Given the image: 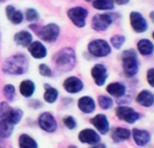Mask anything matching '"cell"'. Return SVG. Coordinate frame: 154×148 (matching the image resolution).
<instances>
[{
	"label": "cell",
	"instance_id": "3",
	"mask_svg": "<svg viewBox=\"0 0 154 148\" xmlns=\"http://www.w3.org/2000/svg\"><path fill=\"white\" fill-rule=\"evenodd\" d=\"M124 73L127 77H134L138 71V59L135 51L127 49L122 55Z\"/></svg>",
	"mask_w": 154,
	"mask_h": 148
},
{
	"label": "cell",
	"instance_id": "20",
	"mask_svg": "<svg viewBox=\"0 0 154 148\" xmlns=\"http://www.w3.org/2000/svg\"><path fill=\"white\" fill-rule=\"evenodd\" d=\"M137 49L140 55L150 56L154 52V44L149 39H142L137 42Z\"/></svg>",
	"mask_w": 154,
	"mask_h": 148
},
{
	"label": "cell",
	"instance_id": "8",
	"mask_svg": "<svg viewBox=\"0 0 154 148\" xmlns=\"http://www.w3.org/2000/svg\"><path fill=\"white\" fill-rule=\"evenodd\" d=\"M60 35V27L55 23H49V24L43 27L39 32V36L46 42H55Z\"/></svg>",
	"mask_w": 154,
	"mask_h": 148
},
{
	"label": "cell",
	"instance_id": "40",
	"mask_svg": "<svg viewBox=\"0 0 154 148\" xmlns=\"http://www.w3.org/2000/svg\"><path fill=\"white\" fill-rule=\"evenodd\" d=\"M69 148H75V147H69Z\"/></svg>",
	"mask_w": 154,
	"mask_h": 148
},
{
	"label": "cell",
	"instance_id": "4",
	"mask_svg": "<svg viewBox=\"0 0 154 148\" xmlns=\"http://www.w3.org/2000/svg\"><path fill=\"white\" fill-rule=\"evenodd\" d=\"M88 51L92 56L97 58H103L108 56L111 53V47L108 42L103 39H95L89 42L88 44Z\"/></svg>",
	"mask_w": 154,
	"mask_h": 148
},
{
	"label": "cell",
	"instance_id": "7",
	"mask_svg": "<svg viewBox=\"0 0 154 148\" xmlns=\"http://www.w3.org/2000/svg\"><path fill=\"white\" fill-rule=\"evenodd\" d=\"M130 25L135 33H145L148 30L149 25L146 18L143 16V14L138 12H131L129 15Z\"/></svg>",
	"mask_w": 154,
	"mask_h": 148
},
{
	"label": "cell",
	"instance_id": "27",
	"mask_svg": "<svg viewBox=\"0 0 154 148\" xmlns=\"http://www.w3.org/2000/svg\"><path fill=\"white\" fill-rule=\"evenodd\" d=\"M131 136V132L130 130L126 129V128H122V127H119L116 128V130L113 131V139L116 141V142H120V141H123V140H127V139L130 138Z\"/></svg>",
	"mask_w": 154,
	"mask_h": 148
},
{
	"label": "cell",
	"instance_id": "36",
	"mask_svg": "<svg viewBox=\"0 0 154 148\" xmlns=\"http://www.w3.org/2000/svg\"><path fill=\"white\" fill-rule=\"evenodd\" d=\"M149 16H150L151 21H152V22L154 23V11H152V12L150 13V15H149Z\"/></svg>",
	"mask_w": 154,
	"mask_h": 148
},
{
	"label": "cell",
	"instance_id": "37",
	"mask_svg": "<svg viewBox=\"0 0 154 148\" xmlns=\"http://www.w3.org/2000/svg\"><path fill=\"white\" fill-rule=\"evenodd\" d=\"M91 148H106V147H105V145H103V144H97V145H95V146H93Z\"/></svg>",
	"mask_w": 154,
	"mask_h": 148
},
{
	"label": "cell",
	"instance_id": "15",
	"mask_svg": "<svg viewBox=\"0 0 154 148\" xmlns=\"http://www.w3.org/2000/svg\"><path fill=\"white\" fill-rule=\"evenodd\" d=\"M90 122L101 134H105L109 130V122H108L105 115H97L94 118H92Z\"/></svg>",
	"mask_w": 154,
	"mask_h": 148
},
{
	"label": "cell",
	"instance_id": "17",
	"mask_svg": "<svg viewBox=\"0 0 154 148\" xmlns=\"http://www.w3.org/2000/svg\"><path fill=\"white\" fill-rule=\"evenodd\" d=\"M78 106H79L81 112H85V114H90L94 110L95 103L91 97L85 96V97L80 98L79 102H78Z\"/></svg>",
	"mask_w": 154,
	"mask_h": 148
},
{
	"label": "cell",
	"instance_id": "16",
	"mask_svg": "<svg viewBox=\"0 0 154 148\" xmlns=\"http://www.w3.org/2000/svg\"><path fill=\"white\" fill-rule=\"evenodd\" d=\"M136 102L145 107H150L154 104V93L149 90H142L136 97Z\"/></svg>",
	"mask_w": 154,
	"mask_h": 148
},
{
	"label": "cell",
	"instance_id": "39",
	"mask_svg": "<svg viewBox=\"0 0 154 148\" xmlns=\"http://www.w3.org/2000/svg\"><path fill=\"white\" fill-rule=\"evenodd\" d=\"M152 37H153V39H154V30H153V34H152Z\"/></svg>",
	"mask_w": 154,
	"mask_h": 148
},
{
	"label": "cell",
	"instance_id": "12",
	"mask_svg": "<svg viewBox=\"0 0 154 148\" xmlns=\"http://www.w3.org/2000/svg\"><path fill=\"white\" fill-rule=\"evenodd\" d=\"M63 86H64L65 90H66L67 93H80V91L83 89L84 84H83V82H82V80L79 79V78L69 77L64 81Z\"/></svg>",
	"mask_w": 154,
	"mask_h": 148
},
{
	"label": "cell",
	"instance_id": "10",
	"mask_svg": "<svg viewBox=\"0 0 154 148\" xmlns=\"http://www.w3.org/2000/svg\"><path fill=\"white\" fill-rule=\"evenodd\" d=\"M39 125L47 132H54L57 129V121L51 112H43L39 117Z\"/></svg>",
	"mask_w": 154,
	"mask_h": 148
},
{
	"label": "cell",
	"instance_id": "5",
	"mask_svg": "<svg viewBox=\"0 0 154 148\" xmlns=\"http://www.w3.org/2000/svg\"><path fill=\"white\" fill-rule=\"evenodd\" d=\"M67 16L70 21L77 27H84L86 24V18L88 16V11L82 6H75L67 12Z\"/></svg>",
	"mask_w": 154,
	"mask_h": 148
},
{
	"label": "cell",
	"instance_id": "25",
	"mask_svg": "<svg viewBox=\"0 0 154 148\" xmlns=\"http://www.w3.org/2000/svg\"><path fill=\"white\" fill-rule=\"evenodd\" d=\"M19 146L20 148H38L37 142L27 134H21L19 138Z\"/></svg>",
	"mask_w": 154,
	"mask_h": 148
},
{
	"label": "cell",
	"instance_id": "23",
	"mask_svg": "<svg viewBox=\"0 0 154 148\" xmlns=\"http://www.w3.org/2000/svg\"><path fill=\"white\" fill-rule=\"evenodd\" d=\"M35 83L31 80H24L21 82L20 84V93L25 98H29L32 96V93H35Z\"/></svg>",
	"mask_w": 154,
	"mask_h": 148
},
{
	"label": "cell",
	"instance_id": "35",
	"mask_svg": "<svg viewBox=\"0 0 154 148\" xmlns=\"http://www.w3.org/2000/svg\"><path fill=\"white\" fill-rule=\"evenodd\" d=\"M114 4H118V5H126V4L129 3L130 0H113Z\"/></svg>",
	"mask_w": 154,
	"mask_h": 148
},
{
	"label": "cell",
	"instance_id": "14",
	"mask_svg": "<svg viewBox=\"0 0 154 148\" xmlns=\"http://www.w3.org/2000/svg\"><path fill=\"white\" fill-rule=\"evenodd\" d=\"M29 52L31 53V55L36 59H42V58H45L47 55V51L46 47L42 44L39 41H35V42H32L31 44L29 45Z\"/></svg>",
	"mask_w": 154,
	"mask_h": 148
},
{
	"label": "cell",
	"instance_id": "31",
	"mask_svg": "<svg viewBox=\"0 0 154 148\" xmlns=\"http://www.w3.org/2000/svg\"><path fill=\"white\" fill-rule=\"evenodd\" d=\"M25 18L27 21L32 22V21H37L39 19V14L35 8H29L25 13Z\"/></svg>",
	"mask_w": 154,
	"mask_h": 148
},
{
	"label": "cell",
	"instance_id": "26",
	"mask_svg": "<svg viewBox=\"0 0 154 148\" xmlns=\"http://www.w3.org/2000/svg\"><path fill=\"white\" fill-rule=\"evenodd\" d=\"M45 93H44V100L47 103H54L58 99V90L56 88L51 87L49 85H45Z\"/></svg>",
	"mask_w": 154,
	"mask_h": 148
},
{
	"label": "cell",
	"instance_id": "34",
	"mask_svg": "<svg viewBox=\"0 0 154 148\" xmlns=\"http://www.w3.org/2000/svg\"><path fill=\"white\" fill-rule=\"evenodd\" d=\"M147 81L154 88V68H150L147 71Z\"/></svg>",
	"mask_w": 154,
	"mask_h": 148
},
{
	"label": "cell",
	"instance_id": "24",
	"mask_svg": "<svg viewBox=\"0 0 154 148\" xmlns=\"http://www.w3.org/2000/svg\"><path fill=\"white\" fill-rule=\"evenodd\" d=\"M92 6L99 11H112L116 4L113 0H93Z\"/></svg>",
	"mask_w": 154,
	"mask_h": 148
},
{
	"label": "cell",
	"instance_id": "11",
	"mask_svg": "<svg viewBox=\"0 0 154 148\" xmlns=\"http://www.w3.org/2000/svg\"><path fill=\"white\" fill-rule=\"evenodd\" d=\"M91 76L97 86H102L105 84L107 80V69L103 64H95L91 69Z\"/></svg>",
	"mask_w": 154,
	"mask_h": 148
},
{
	"label": "cell",
	"instance_id": "21",
	"mask_svg": "<svg viewBox=\"0 0 154 148\" xmlns=\"http://www.w3.org/2000/svg\"><path fill=\"white\" fill-rule=\"evenodd\" d=\"M15 42L18 45H21V46H29V44L32 42V36L29 32H26V30H21V32L17 33L15 35Z\"/></svg>",
	"mask_w": 154,
	"mask_h": 148
},
{
	"label": "cell",
	"instance_id": "29",
	"mask_svg": "<svg viewBox=\"0 0 154 148\" xmlns=\"http://www.w3.org/2000/svg\"><path fill=\"white\" fill-rule=\"evenodd\" d=\"M112 104H113V102L109 97H106V96H100L99 97V105L103 109H109L112 106Z\"/></svg>",
	"mask_w": 154,
	"mask_h": 148
},
{
	"label": "cell",
	"instance_id": "32",
	"mask_svg": "<svg viewBox=\"0 0 154 148\" xmlns=\"http://www.w3.org/2000/svg\"><path fill=\"white\" fill-rule=\"evenodd\" d=\"M39 73L43 77H51L53 76V71H51V69L46 64H40V66H39Z\"/></svg>",
	"mask_w": 154,
	"mask_h": 148
},
{
	"label": "cell",
	"instance_id": "9",
	"mask_svg": "<svg viewBox=\"0 0 154 148\" xmlns=\"http://www.w3.org/2000/svg\"><path fill=\"white\" fill-rule=\"evenodd\" d=\"M116 116L119 119L123 120L129 124L134 123L140 119V114L136 112L133 108L128 107V106H119L116 108Z\"/></svg>",
	"mask_w": 154,
	"mask_h": 148
},
{
	"label": "cell",
	"instance_id": "1",
	"mask_svg": "<svg viewBox=\"0 0 154 148\" xmlns=\"http://www.w3.org/2000/svg\"><path fill=\"white\" fill-rule=\"evenodd\" d=\"M26 71L27 59L22 54L8 58L3 64V71L8 75H23Z\"/></svg>",
	"mask_w": 154,
	"mask_h": 148
},
{
	"label": "cell",
	"instance_id": "41",
	"mask_svg": "<svg viewBox=\"0 0 154 148\" xmlns=\"http://www.w3.org/2000/svg\"><path fill=\"white\" fill-rule=\"evenodd\" d=\"M0 1H2V0H0Z\"/></svg>",
	"mask_w": 154,
	"mask_h": 148
},
{
	"label": "cell",
	"instance_id": "18",
	"mask_svg": "<svg viewBox=\"0 0 154 148\" xmlns=\"http://www.w3.org/2000/svg\"><path fill=\"white\" fill-rule=\"evenodd\" d=\"M132 136L135 141V143L138 146H144L150 141V134L146 130H140V129H133L132 130Z\"/></svg>",
	"mask_w": 154,
	"mask_h": 148
},
{
	"label": "cell",
	"instance_id": "22",
	"mask_svg": "<svg viewBox=\"0 0 154 148\" xmlns=\"http://www.w3.org/2000/svg\"><path fill=\"white\" fill-rule=\"evenodd\" d=\"M107 91L109 95L113 96L116 98H121L125 95L126 93V87L125 85H123L122 83H119V82H113V83H110L107 86Z\"/></svg>",
	"mask_w": 154,
	"mask_h": 148
},
{
	"label": "cell",
	"instance_id": "38",
	"mask_svg": "<svg viewBox=\"0 0 154 148\" xmlns=\"http://www.w3.org/2000/svg\"><path fill=\"white\" fill-rule=\"evenodd\" d=\"M87 2H91V1H93V0H86Z\"/></svg>",
	"mask_w": 154,
	"mask_h": 148
},
{
	"label": "cell",
	"instance_id": "28",
	"mask_svg": "<svg viewBox=\"0 0 154 148\" xmlns=\"http://www.w3.org/2000/svg\"><path fill=\"white\" fill-rule=\"evenodd\" d=\"M125 41H126V38L123 35H114V36H112L111 39H110V43H111V45L116 49H120L124 45Z\"/></svg>",
	"mask_w": 154,
	"mask_h": 148
},
{
	"label": "cell",
	"instance_id": "30",
	"mask_svg": "<svg viewBox=\"0 0 154 148\" xmlns=\"http://www.w3.org/2000/svg\"><path fill=\"white\" fill-rule=\"evenodd\" d=\"M3 93H4V97H5L6 99L10 100V101H13V100H14V97H15V87L12 85V84H8V85L4 86Z\"/></svg>",
	"mask_w": 154,
	"mask_h": 148
},
{
	"label": "cell",
	"instance_id": "2",
	"mask_svg": "<svg viewBox=\"0 0 154 148\" xmlns=\"http://www.w3.org/2000/svg\"><path fill=\"white\" fill-rule=\"evenodd\" d=\"M55 62L57 67L62 71H69L73 68L75 64V51L69 47L63 49L56 55Z\"/></svg>",
	"mask_w": 154,
	"mask_h": 148
},
{
	"label": "cell",
	"instance_id": "33",
	"mask_svg": "<svg viewBox=\"0 0 154 148\" xmlns=\"http://www.w3.org/2000/svg\"><path fill=\"white\" fill-rule=\"evenodd\" d=\"M63 122H64L65 126H66L68 129H73V128H75V126H77V122H75V120L70 116H68V117H66V118L63 119Z\"/></svg>",
	"mask_w": 154,
	"mask_h": 148
},
{
	"label": "cell",
	"instance_id": "13",
	"mask_svg": "<svg viewBox=\"0 0 154 148\" xmlns=\"http://www.w3.org/2000/svg\"><path fill=\"white\" fill-rule=\"evenodd\" d=\"M79 140L82 143H86V144H97L100 142V136L92 129H84L79 134Z\"/></svg>",
	"mask_w": 154,
	"mask_h": 148
},
{
	"label": "cell",
	"instance_id": "19",
	"mask_svg": "<svg viewBox=\"0 0 154 148\" xmlns=\"http://www.w3.org/2000/svg\"><path fill=\"white\" fill-rule=\"evenodd\" d=\"M8 19L14 24H19L23 21V14L20 11L16 10L13 5H8L5 8Z\"/></svg>",
	"mask_w": 154,
	"mask_h": 148
},
{
	"label": "cell",
	"instance_id": "6",
	"mask_svg": "<svg viewBox=\"0 0 154 148\" xmlns=\"http://www.w3.org/2000/svg\"><path fill=\"white\" fill-rule=\"evenodd\" d=\"M113 22V18L110 14H97L93 16L91 21V27L94 30L97 32H104L107 30L108 27L112 24Z\"/></svg>",
	"mask_w": 154,
	"mask_h": 148
}]
</instances>
